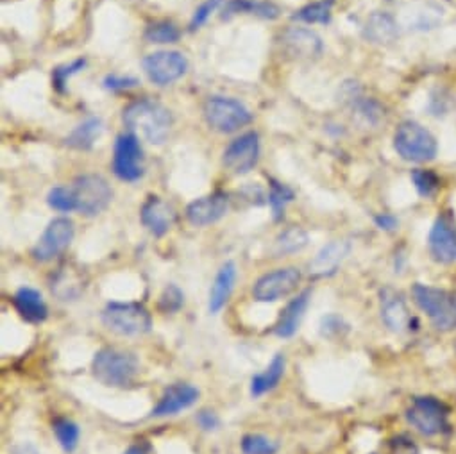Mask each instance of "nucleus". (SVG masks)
<instances>
[{
    "instance_id": "obj_1",
    "label": "nucleus",
    "mask_w": 456,
    "mask_h": 454,
    "mask_svg": "<svg viewBox=\"0 0 456 454\" xmlns=\"http://www.w3.org/2000/svg\"><path fill=\"white\" fill-rule=\"evenodd\" d=\"M124 124L129 131L138 133L152 145H161L170 134L172 113L159 102L140 99L124 109Z\"/></svg>"
},
{
    "instance_id": "obj_2",
    "label": "nucleus",
    "mask_w": 456,
    "mask_h": 454,
    "mask_svg": "<svg viewBox=\"0 0 456 454\" xmlns=\"http://www.w3.org/2000/svg\"><path fill=\"white\" fill-rule=\"evenodd\" d=\"M94 377L110 388L131 386L140 374V360L133 351L104 347L95 353L92 361Z\"/></svg>"
},
{
    "instance_id": "obj_3",
    "label": "nucleus",
    "mask_w": 456,
    "mask_h": 454,
    "mask_svg": "<svg viewBox=\"0 0 456 454\" xmlns=\"http://www.w3.org/2000/svg\"><path fill=\"white\" fill-rule=\"evenodd\" d=\"M101 320L118 336H142L152 329L151 312L140 303H108Z\"/></svg>"
},
{
    "instance_id": "obj_4",
    "label": "nucleus",
    "mask_w": 456,
    "mask_h": 454,
    "mask_svg": "<svg viewBox=\"0 0 456 454\" xmlns=\"http://www.w3.org/2000/svg\"><path fill=\"white\" fill-rule=\"evenodd\" d=\"M415 304L429 317L433 326L440 331H449L456 328V294L420 285L413 287Z\"/></svg>"
},
{
    "instance_id": "obj_5",
    "label": "nucleus",
    "mask_w": 456,
    "mask_h": 454,
    "mask_svg": "<svg viewBox=\"0 0 456 454\" xmlns=\"http://www.w3.org/2000/svg\"><path fill=\"white\" fill-rule=\"evenodd\" d=\"M204 118L213 131L230 134L253 122L251 111L235 99L209 97L204 104Z\"/></svg>"
},
{
    "instance_id": "obj_6",
    "label": "nucleus",
    "mask_w": 456,
    "mask_h": 454,
    "mask_svg": "<svg viewBox=\"0 0 456 454\" xmlns=\"http://www.w3.org/2000/svg\"><path fill=\"white\" fill-rule=\"evenodd\" d=\"M397 154L413 163L431 161L436 156V140L433 134L415 122H403L394 134Z\"/></svg>"
},
{
    "instance_id": "obj_7",
    "label": "nucleus",
    "mask_w": 456,
    "mask_h": 454,
    "mask_svg": "<svg viewBox=\"0 0 456 454\" xmlns=\"http://www.w3.org/2000/svg\"><path fill=\"white\" fill-rule=\"evenodd\" d=\"M70 188L76 197L77 211L85 216H95L102 213L113 199V190L110 182L97 174L79 175Z\"/></svg>"
},
{
    "instance_id": "obj_8",
    "label": "nucleus",
    "mask_w": 456,
    "mask_h": 454,
    "mask_svg": "<svg viewBox=\"0 0 456 454\" xmlns=\"http://www.w3.org/2000/svg\"><path fill=\"white\" fill-rule=\"evenodd\" d=\"M303 274L297 267H283L264 274L253 287V299L258 303H278L292 296L301 285Z\"/></svg>"
},
{
    "instance_id": "obj_9",
    "label": "nucleus",
    "mask_w": 456,
    "mask_h": 454,
    "mask_svg": "<svg viewBox=\"0 0 456 454\" xmlns=\"http://www.w3.org/2000/svg\"><path fill=\"white\" fill-rule=\"evenodd\" d=\"M74 235H76V225L70 218L60 216L51 220L49 225L45 227L44 235L33 247V253H31L33 258L40 263L53 262L54 258H58L61 253L69 249V246L74 240Z\"/></svg>"
},
{
    "instance_id": "obj_10",
    "label": "nucleus",
    "mask_w": 456,
    "mask_h": 454,
    "mask_svg": "<svg viewBox=\"0 0 456 454\" xmlns=\"http://www.w3.org/2000/svg\"><path fill=\"white\" fill-rule=\"evenodd\" d=\"M113 172L120 181L134 182L145 174L143 150L136 134H120L113 149Z\"/></svg>"
},
{
    "instance_id": "obj_11",
    "label": "nucleus",
    "mask_w": 456,
    "mask_h": 454,
    "mask_svg": "<svg viewBox=\"0 0 456 454\" xmlns=\"http://www.w3.org/2000/svg\"><path fill=\"white\" fill-rule=\"evenodd\" d=\"M406 420L420 434L433 436L444 431L447 422V409L435 397H417L406 409Z\"/></svg>"
},
{
    "instance_id": "obj_12",
    "label": "nucleus",
    "mask_w": 456,
    "mask_h": 454,
    "mask_svg": "<svg viewBox=\"0 0 456 454\" xmlns=\"http://www.w3.org/2000/svg\"><path fill=\"white\" fill-rule=\"evenodd\" d=\"M142 67L154 85L167 86L186 74L188 60L177 51H159L145 56Z\"/></svg>"
},
{
    "instance_id": "obj_13",
    "label": "nucleus",
    "mask_w": 456,
    "mask_h": 454,
    "mask_svg": "<svg viewBox=\"0 0 456 454\" xmlns=\"http://www.w3.org/2000/svg\"><path fill=\"white\" fill-rule=\"evenodd\" d=\"M222 161L235 175L249 174L260 161V136L255 131L239 136L225 147Z\"/></svg>"
},
{
    "instance_id": "obj_14",
    "label": "nucleus",
    "mask_w": 456,
    "mask_h": 454,
    "mask_svg": "<svg viewBox=\"0 0 456 454\" xmlns=\"http://www.w3.org/2000/svg\"><path fill=\"white\" fill-rule=\"evenodd\" d=\"M429 253L438 263H454L456 262V220L451 213H442L429 233Z\"/></svg>"
},
{
    "instance_id": "obj_15",
    "label": "nucleus",
    "mask_w": 456,
    "mask_h": 454,
    "mask_svg": "<svg viewBox=\"0 0 456 454\" xmlns=\"http://www.w3.org/2000/svg\"><path fill=\"white\" fill-rule=\"evenodd\" d=\"M199 395H200L199 388L190 383H172L163 390V393H161L158 404L152 408L151 415L156 418L177 415V413L191 408L197 402Z\"/></svg>"
},
{
    "instance_id": "obj_16",
    "label": "nucleus",
    "mask_w": 456,
    "mask_h": 454,
    "mask_svg": "<svg viewBox=\"0 0 456 454\" xmlns=\"http://www.w3.org/2000/svg\"><path fill=\"white\" fill-rule=\"evenodd\" d=\"M227 206H230V199L225 193L215 191L211 195L195 199L186 207V218L195 227H204L218 222L227 213Z\"/></svg>"
},
{
    "instance_id": "obj_17",
    "label": "nucleus",
    "mask_w": 456,
    "mask_h": 454,
    "mask_svg": "<svg viewBox=\"0 0 456 454\" xmlns=\"http://www.w3.org/2000/svg\"><path fill=\"white\" fill-rule=\"evenodd\" d=\"M175 216V209L156 195H151L140 209V220L143 227H147V231L154 237L167 235L172 230Z\"/></svg>"
},
{
    "instance_id": "obj_18",
    "label": "nucleus",
    "mask_w": 456,
    "mask_h": 454,
    "mask_svg": "<svg viewBox=\"0 0 456 454\" xmlns=\"http://www.w3.org/2000/svg\"><path fill=\"white\" fill-rule=\"evenodd\" d=\"M379 312L383 324L394 333H403L411 322L404 296L390 287L379 292Z\"/></svg>"
},
{
    "instance_id": "obj_19",
    "label": "nucleus",
    "mask_w": 456,
    "mask_h": 454,
    "mask_svg": "<svg viewBox=\"0 0 456 454\" xmlns=\"http://www.w3.org/2000/svg\"><path fill=\"white\" fill-rule=\"evenodd\" d=\"M237 278H239V269L235 262H225L218 269L213 280V285L209 288V299H208V312L211 315L220 313L225 308V304L230 303V297L237 285Z\"/></svg>"
},
{
    "instance_id": "obj_20",
    "label": "nucleus",
    "mask_w": 456,
    "mask_h": 454,
    "mask_svg": "<svg viewBox=\"0 0 456 454\" xmlns=\"http://www.w3.org/2000/svg\"><path fill=\"white\" fill-rule=\"evenodd\" d=\"M310 301H312V290H303L294 299H290L289 304L281 310L273 328V333L280 338H292L301 326V320L310 306Z\"/></svg>"
},
{
    "instance_id": "obj_21",
    "label": "nucleus",
    "mask_w": 456,
    "mask_h": 454,
    "mask_svg": "<svg viewBox=\"0 0 456 454\" xmlns=\"http://www.w3.org/2000/svg\"><path fill=\"white\" fill-rule=\"evenodd\" d=\"M13 306L17 313L29 324H42L49 317L47 303L37 288L22 287L13 296Z\"/></svg>"
},
{
    "instance_id": "obj_22",
    "label": "nucleus",
    "mask_w": 456,
    "mask_h": 454,
    "mask_svg": "<svg viewBox=\"0 0 456 454\" xmlns=\"http://www.w3.org/2000/svg\"><path fill=\"white\" fill-rule=\"evenodd\" d=\"M283 45L290 56L299 58V60L317 58L322 53L321 38L315 33L303 29V28L289 29L283 35Z\"/></svg>"
},
{
    "instance_id": "obj_23",
    "label": "nucleus",
    "mask_w": 456,
    "mask_h": 454,
    "mask_svg": "<svg viewBox=\"0 0 456 454\" xmlns=\"http://www.w3.org/2000/svg\"><path fill=\"white\" fill-rule=\"evenodd\" d=\"M349 251H351L349 242H344V240L330 242L310 262V272L314 276H317V278H324V276L335 274V271L346 260Z\"/></svg>"
},
{
    "instance_id": "obj_24",
    "label": "nucleus",
    "mask_w": 456,
    "mask_h": 454,
    "mask_svg": "<svg viewBox=\"0 0 456 454\" xmlns=\"http://www.w3.org/2000/svg\"><path fill=\"white\" fill-rule=\"evenodd\" d=\"M285 369H287V358H285V354L278 353L271 360V363L267 365V369L264 372L253 376V379H251V395L258 399V397L273 392L280 385V381L283 379Z\"/></svg>"
},
{
    "instance_id": "obj_25",
    "label": "nucleus",
    "mask_w": 456,
    "mask_h": 454,
    "mask_svg": "<svg viewBox=\"0 0 456 454\" xmlns=\"http://www.w3.org/2000/svg\"><path fill=\"white\" fill-rule=\"evenodd\" d=\"M256 15L262 19H278L280 10L271 3H260V0H230L224 8L222 19H232L235 15Z\"/></svg>"
},
{
    "instance_id": "obj_26",
    "label": "nucleus",
    "mask_w": 456,
    "mask_h": 454,
    "mask_svg": "<svg viewBox=\"0 0 456 454\" xmlns=\"http://www.w3.org/2000/svg\"><path fill=\"white\" fill-rule=\"evenodd\" d=\"M365 36L374 44H388L397 36V24L387 13H372L365 24Z\"/></svg>"
},
{
    "instance_id": "obj_27",
    "label": "nucleus",
    "mask_w": 456,
    "mask_h": 454,
    "mask_svg": "<svg viewBox=\"0 0 456 454\" xmlns=\"http://www.w3.org/2000/svg\"><path fill=\"white\" fill-rule=\"evenodd\" d=\"M102 133V122L101 118H88L85 120L83 124H79L72 133L70 136L67 138V145L77 149V150H88L94 147L95 140L101 136Z\"/></svg>"
},
{
    "instance_id": "obj_28",
    "label": "nucleus",
    "mask_w": 456,
    "mask_h": 454,
    "mask_svg": "<svg viewBox=\"0 0 456 454\" xmlns=\"http://www.w3.org/2000/svg\"><path fill=\"white\" fill-rule=\"evenodd\" d=\"M308 246V235L305 230L297 225L289 227L285 230L274 242V255L278 258L281 256H290L296 253H301Z\"/></svg>"
},
{
    "instance_id": "obj_29",
    "label": "nucleus",
    "mask_w": 456,
    "mask_h": 454,
    "mask_svg": "<svg viewBox=\"0 0 456 454\" xmlns=\"http://www.w3.org/2000/svg\"><path fill=\"white\" fill-rule=\"evenodd\" d=\"M53 433L65 452H74L77 449L79 438H81V429L74 420H70L67 417H58L53 422Z\"/></svg>"
},
{
    "instance_id": "obj_30",
    "label": "nucleus",
    "mask_w": 456,
    "mask_h": 454,
    "mask_svg": "<svg viewBox=\"0 0 456 454\" xmlns=\"http://www.w3.org/2000/svg\"><path fill=\"white\" fill-rule=\"evenodd\" d=\"M333 3L335 0H319V3L308 4V6L301 8L299 12H296V15L292 19L297 22H305V24H328L331 19Z\"/></svg>"
},
{
    "instance_id": "obj_31",
    "label": "nucleus",
    "mask_w": 456,
    "mask_h": 454,
    "mask_svg": "<svg viewBox=\"0 0 456 454\" xmlns=\"http://www.w3.org/2000/svg\"><path fill=\"white\" fill-rule=\"evenodd\" d=\"M240 449L244 454H278L280 443L267 434L249 433L242 436Z\"/></svg>"
},
{
    "instance_id": "obj_32",
    "label": "nucleus",
    "mask_w": 456,
    "mask_h": 454,
    "mask_svg": "<svg viewBox=\"0 0 456 454\" xmlns=\"http://www.w3.org/2000/svg\"><path fill=\"white\" fill-rule=\"evenodd\" d=\"M296 193L292 188H289L287 184L280 182V181H271V190H269V206L273 209V216L274 220L283 218L285 215V207L287 204H290L294 200Z\"/></svg>"
},
{
    "instance_id": "obj_33",
    "label": "nucleus",
    "mask_w": 456,
    "mask_h": 454,
    "mask_svg": "<svg viewBox=\"0 0 456 454\" xmlns=\"http://www.w3.org/2000/svg\"><path fill=\"white\" fill-rule=\"evenodd\" d=\"M145 40L149 44H175L181 38V31L172 22H156L145 29Z\"/></svg>"
},
{
    "instance_id": "obj_34",
    "label": "nucleus",
    "mask_w": 456,
    "mask_h": 454,
    "mask_svg": "<svg viewBox=\"0 0 456 454\" xmlns=\"http://www.w3.org/2000/svg\"><path fill=\"white\" fill-rule=\"evenodd\" d=\"M47 202L53 209L61 211V213H70V211H77V204H76V197L70 186H56L49 191L47 195Z\"/></svg>"
},
{
    "instance_id": "obj_35",
    "label": "nucleus",
    "mask_w": 456,
    "mask_h": 454,
    "mask_svg": "<svg viewBox=\"0 0 456 454\" xmlns=\"http://www.w3.org/2000/svg\"><path fill=\"white\" fill-rule=\"evenodd\" d=\"M411 181L417 188V191L422 197H431L433 193H436V190L440 188V179L435 172L431 170H424V168H417L411 172Z\"/></svg>"
},
{
    "instance_id": "obj_36",
    "label": "nucleus",
    "mask_w": 456,
    "mask_h": 454,
    "mask_svg": "<svg viewBox=\"0 0 456 454\" xmlns=\"http://www.w3.org/2000/svg\"><path fill=\"white\" fill-rule=\"evenodd\" d=\"M183 306H184V294L181 292V288L175 287V285L165 287V290L161 292L159 301H158L159 312H163V313H177Z\"/></svg>"
},
{
    "instance_id": "obj_37",
    "label": "nucleus",
    "mask_w": 456,
    "mask_h": 454,
    "mask_svg": "<svg viewBox=\"0 0 456 454\" xmlns=\"http://www.w3.org/2000/svg\"><path fill=\"white\" fill-rule=\"evenodd\" d=\"M86 67V61L85 60H76L72 61L70 65H63V67H58L54 72H53V83H54V88L63 92L65 90V85L67 81L76 76L77 72H81L83 69Z\"/></svg>"
},
{
    "instance_id": "obj_38",
    "label": "nucleus",
    "mask_w": 456,
    "mask_h": 454,
    "mask_svg": "<svg viewBox=\"0 0 456 454\" xmlns=\"http://www.w3.org/2000/svg\"><path fill=\"white\" fill-rule=\"evenodd\" d=\"M220 4H222V0H206V3H202V4L195 10V13H193V19H191V22H190V29L195 31V29H199L200 26H204V24L208 22V19L218 10Z\"/></svg>"
},
{
    "instance_id": "obj_39",
    "label": "nucleus",
    "mask_w": 456,
    "mask_h": 454,
    "mask_svg": "<svg viewBox=\"0 0 456 454\" xmlns=\"http://www.w3.org/2000/svg\"><path fill=\"white\" fill-rule=\"evenodd\" d=\"M195 422L202 431H216L220 427V417L213 409H200L195 415Z\"/></svg>"
},
{
    "instance_id": "obj_40",
    "label": "nucleus",
    "mask_w": 456,
    "mask_h": 454,
    "mask_svg": "<svg viewBox=\"0 0 456 454\" xmlns=\"http://www.w3.org/2000/svg\"><path fill=\"white\" fill-rule=\"evenodd\" d=\"M138 85V81L134 77H118V76H108L104 79V86L108 90H113V92H122V90H129V88H134Z\"/></svg>"
},
{
    "instance_id": "obj_41",
    "label": "nucleus",
    "mask_w": 456,
    "mask_h": 454,
    "mask_svg": "<svg viewBox=\"0 0 456 454\" xmlns=\"http://www.w3.org/2000/svg\"><path fill=\"white\" fill-rule=\"evenodd\" d=\"M342 326V319L337 317V315H328L322 319V324H321V331L324 336H331V335H338L340 333V328Z\"/></svg>"
},
{
    "instance_id": "obj_42",
    "label": "nucleus",
    "mask_w": 456,
    "mask_h": 454,
    "mask_svg": "<svg viewBox=\"0 0 456 454\" xmlns=\"http://www.w3.org/2000/svg\"><path fill=\"white\" fill-rule=\"evenodd\" d=\"M376 225L379 227V230H385V231H394L397 227V218L388 215V213H383V215H378L376 216Z\"/></svg>"
},
{
    "instance_id": "obj_43",
    "label": "nucleus",
    "mask_w": 456,
    "mask_h": 454,
    "mask_svg": "<svg viewBox=\"0 0 456 454\" xmlns=\"http://www.w3.org/2000/svg\"><path fill=\"white\" fill-rule=\"evenodd\" d=\"M124 454H149V452H147V447L143 443H134V445L127 447Z\"/></svg>"
}]
</instances>
